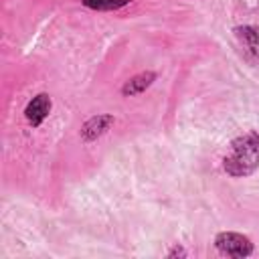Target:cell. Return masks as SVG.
<instances>
[{"label":"cell","mask_w":259,"mask_h":259,"mask_svg":"<svg viewBox=\"0 0 259 259\" xmlns=\"http://www.w3.org/2000/svg\"><path fill=\"white\" fill-rule=\"evenodd\" d=\"M166 255H168V257H188V251H186L182 245H178V243H176L174 247H170V249H168V253H166Z\"/></svg>","instance_id":"cell-8"},{"label":"cell","mask_w":259,"mask_h":259,"mask_svg":"<svg viewBox=\"0 0 259 259\" xmlns=\"http://www.w3.org/2000/svg\"><path fill=\"white\" fill-rule=\"evenodd\" d=\"M158 79L156 71H140L136 73L134 77H130L123 85H121V95L123 97H136V95H142L146 89H150L154 85V81Z\"/></svg>","instance_id":"cell-5"},{"label":"cell","mask_w":259,"mask_h":259,"mask_svg":"<svg viewBox=\"0 0 259 259\" xmlns=\"http://www.w3.org/2000/svg\"><path fill=\"white\" fill-rule=\"evenodd\" d=\"M132 0H81V4L95 12H113L127 6Z\"/></svg>","instance_id":"cell-7"},{"label":"cell","mask_w":259,"mask_h":259,"mask_svg":"<svg viewBox=\"0 0 259 259\" xmlns=\"http://www.w3.org/2000/svg\"><path fill=\"white\" fill-rule=\"evenodd\" d=\"M259 168V132L239 134L223 158V170L233 178H247Z\"/></svg>","instance_id":"cell-1"},{"label":"cell","mask_w":259,"mask_h":259,"mask_svg":"<svg viewBox=\"0 0 259 259\" xmlns=\"http://www.w3.org/2000/svg\"><path fill=\"white\" fill-rule=\"evenodd\" d=\"M214 249L219 251V255L223 257H233V259H245L249 255H253L255 245L253 241L237 231H221L214 235Z\"/></svg>","instance_id":"cell-2"},{"label":"cell","mask_w":259,"mask_h":259,"mask_svg":"<svg viewBox=\"0 0 259 259\" xmlns=\"http://www.w3.org/2000/svg\"><path fill=\"white\" fill-rule=\"evenodd\" d=\"M113 123H115V117H113L111 113H97V115H91V117L81 125L79 136H81L83 142L91 144V142L99 140L101 136H105V134L111 130Z\"/></svg>","instance_id":"cell-4"},{"label":"cell","mask_w":259,"mask_h":259,"mask_svg":"<svg viewBox=\"0 0 259 259\" xmlns=\"http://www.w3.org/2000/svg\"><path fill=\"white\" fill-rule=\"evenodd\" d=\"M53 109V99L49 93H36L24 107V119L32 125V127H40L42 121L49 117Z\"/></svg>","instance_id":"cell-3"},{"label":"cell","mask_w":259,"mask_h":259,"mask_svg":"<svg viewBox=\"0 0 259 259\" xmlns=\"http://www.w3.org/2000/svg\"><path fill=\"white\" fill-rule=\"evenodd\" d=\"M235 36L239 38V42L253 55L259 59V24H239L233 28Z\"/></svg>","instance_id":"cell-6"}]
</instances>
